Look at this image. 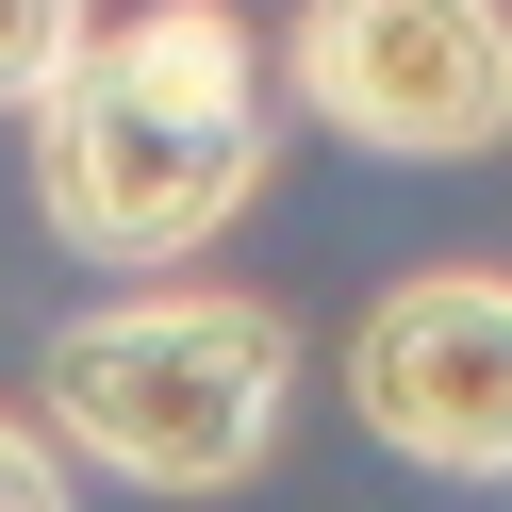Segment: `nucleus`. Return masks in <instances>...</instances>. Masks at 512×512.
Instances as JSON below:
<instances>
[{
    "mask_svg": "<svg viewBox=\"0 0 512 512\" xmlns=\"http://www.w3.org/2000/svg\"><path fill=\"white\" fill-rule=\"evenodd\" d=\"M100 34V17H83V0H0V116H34L50 83H67V50Z\"/></svg>",
    "mask_w": 512,
    "mask_h": 512,
    "instance_id": "39448f33",
    "label": "nucleus"
},
{
    "mask_svg": "<svg viewBox=\"0 0 512 512\" xmlns=\"http://www.w3.org/2000/svg\"><path fill=\"white\" fill-rule=\"evenodd\" d=\"M0 512H67V463H50L17 413H0Z\"/></svg>",
    "mask_w": 512,
    "mask_h": 512,
    "instance_id": "423d86ee",
    "label": "nucleus"
},
{
    "mask_svg": "<svg viewBox=\"0 0 512 512\" xmlns=\"http://www.w3.org/2000/svg\"><path fill=\"white\" fill-rule=\"evenodd\" d=\"M265 182V50L232 0H149L34 100V215L83 265H182Z\"/></svg>",
    "mask_w": 512,
    "mask_h": 512,
    "instance_id": "f257e3e1",
    "label": "nucleus"
},
{
    "mask_svg": "<svg viewBox=\"0 0 512 512\" xmlns=\"http://www.w3.org/2000/svg\"><path fill=\"white\" fill-rule=\"evenodd\" d=\"M298 100L397 166H463L512 133V17L496 0H298Z\"/></svg>",
    "mask_w": 512,
    "mask_h": 512,
    "instance_id": "7ed1b4c3",
    "label": "nucleus"
},
{
    "mask_svg": "<svg viewBox=\"0 0 512 512\" xmlns=\"http://www.w3.org/2000/svg\"><path fill=\"white\" fill-rule=\"evenodd\" d=\"M50 430L83 446V463L149 479V496H232V479H265L281 446V397H298V347H281L265 298H199V281H166V298H116V314H67L34 364Z\"/></svg>",
    "mask_w": 512,
    "mask_h": 512,
    "instance_id": "f03ea898",
    "label": "nucleus"
},
{
    "mask_svg": "<svg viewBox=\"0 0 512 512\" xmlns=\"http://www.w3.org/2000/svg\"><path fill=\"white\" fill-rule=\"evenodd\" d=\"M347 397L397 463L430 479H512V281L446 265V281H397V298L347 331Z\"/></svg>",
    "mask_w": 512,
    "mask_h": 512,
    "instance_id": "20e7f679",
    "label": "nucleus"
}]
</instances>
